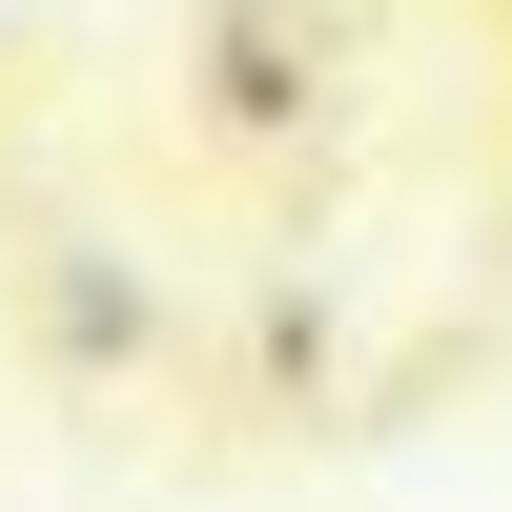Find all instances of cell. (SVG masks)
Here are the masks:
<instances>
[{
  "label": "cell",
  "mask_w": 512,
  "mask_h": 512,
  "mask_svg": "<svg viewBox=\"0 0 512 512\" xmlns=\"http://www.w3.org/2000/svg\"><path fill=\"white\" fill-rule=\"evenodd\" d=\"M205 123H226V144L308 123V62H287V21H226V41H205Z\"/></svg>",
  "instance_id": "cell-1"
},
{
  "label": "cell",
  "mask_w": 512,
  "mask_h": 512,
  "mask_svg": "<svg viewBox=\"0 0 512 512\" xmlns=\"http://www.w3.org/2000/svg\"><path fill=\"white\" fill-rule=\"evenodd\" d=\"M62 349H82V369H123V349H144V308H123L103 267H62Z\"/></svg>",
  "instance_id": "cell-2"
}]
</instances>
